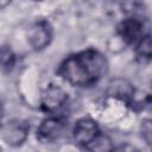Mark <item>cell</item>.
<instances>
[{
  "label": "cell",
  "mask_w": 152,
  "mask_h": 152,
  "mask_svg": "<svg viewBox=\"0 0 152 152\" xmlns=\"http://www.w3.org/2000/svg\"><path fill=\"white\" fill-rule=\"evenodd\" d=\"M36 1H42V0H36Z\"/></svg>",
  "instance_id": "obj_15"
},
{
  "label": "cell",
  "mask_w": 152,
  "mask_h": 152,
  "mask_svg": "<svg viewBox=\"0 0 152 152\" xmlns=\"http://www.w3.org/2000/svg\"><path fill=\"white\" fill-rule=\"evenodd\" d=\"M64 126L65 122L61 118H48L39 125L37 138L42 142H52L61 137Z\"/></svg>",
  "instance_id": "obj_5"
},
{
  "label": "cell",
  "mask_w": 152,
  "mask_h": 152,
  "mask_svg": "<svg viewBox=\"0 0 152 152\" xmlns=\"http://www.w3.org/2000/svg\"><path fill=\"white\" fill-rule=\"evenodd\" d=\"M11 1H12V0H0V10L7 7V6L11 4Z\"/></svg>",
  "instance_id": "obj_13"
},
{
  "label": "cell",
  "mask_w": 152,
  "mask_h": 152,
  "mask_svg": "<svg viewBox=\"0 0 152 152\" xmlns=\"http://www.w3.org/2000/svg\"><path fill=\"white\" fill-rule=\"evenodd\" d=\"M137 55L139 58L150 61V58H151V37H150V34H145L138 40Z\"/></svg>",
  "instance_id": "obj_9"
},
{
  "label": "cell",
  "mask_w": 152,
  "mask_h": 152,
  "mask_svg": "<svg viewBox=\"0 0 152 152\" xmlns=\"http://www.w3.org/2000/svg\"><path fill=\"white\" fill-rule=\"evenodd\" d=\"M99 134H100L99 127H97L96 122L91 119L83 118L75 124L74 139L81 146L87 147Z\"/></svg>",
  "instance_id": "obj_3"
},
{
  "label": "cell",
  "mask_w": 152,
  "mask_h": 152,
  "mask_svg": "<svg viewBox=\"0 0 152 152\" xmlns=\"http://www.w3.org/2000/svg\"><path fill=\"white\" fill-rule=\"evenodd\" d=\"M14 63V55L7 48H0V68L10 69Z\"/></svg>",
  "instance_id": "obj_11"
},
{
  "label": "cell",
  "mask_w": 152,
  "mask_h": 152,
  "mask_svg": "<svg viewBox=\"0 0 152 152\" xmlns=\"http://www.w3.org/2000/svg\"><path fill=\"white\" fill-rule=\"evenodd\" d=\"M1 120H2V113H1V110H0V124H1Z\"/></svg>",
  "instance_id": "obj_14"
},
{
  "label": "cell",
  "mask_w": 152,
  "mask_h": 152,
  "mask_svg": "<svg viewBox=\"0 0 152 152\" xmlns=\"http://www.w3.org/2000/svg\"><path fill=\"white\" fill-rule=\"evenodd\" d=\"M109 93L112 96H116L120 97L122 100H128L132 99L134 95V90L131 87L129 83H127L124 80H116L110 84L109 88Z\"/></svg>",
  "instance_id": "obj_8"
},
{
  "label": "cell",
  "mask_w": 152,
  "mask_h": 152,
  "mask_svg": "<svg viewBox=\"0 0 152 152\" xmlns=\"http://www.w3.org/2000/svg\"><path fill=\"white\" fill-rule=\"evenodd\" d=\"M86 148L91 150V151H110L113 150V145H112L110 139L107 135L99 134Z\"/></svg>",
  "instance_id": "obj_10"
},
{
  "label": "cell",
  "mask_w": 152,
  "mask_h": 152,
  "mask_svg": "<svg viewBox=\"0 0 152 152\" xmlns=\"http://www.w3.org/2000/svg\"><path fill=\"white\" fill-rule=\"evenodd\" d=\"M27 137V128L19 122H11L4 129V139L8 145H21Z\"/></svg>",
  "instance_id": "obj_7"
},
{
  "label": "cell",
  "mask_w": 152,
  "mask_h": 152,
  "mask_svg": "<svg viewBox=\"0 0 152 152\" xmlns=\"http://www.w3.org/2000/svg\"><path fill=\"white\" fill-rule=\"evenodd\" d=\"M118 34L127 44L137 43L144 36V24L137 18H127L119 24Z\"/></svg>",
  "instance_id": "obj_6"
},
{
  "label": "cell",
  "mask_w": 152,
  "mask_h": 152,
  "mask_svg": "<svg viewBox=\"0 0 152 152\" xmlns=\"http://www.w3.org/2000/svg\"><path fill=\"white\" fill-rule=\"evenodd\" d=\"M52 39V30L46 21H37L34 23L27 32V40L30 45L39 51L46 48Z\"/></svg>",
  "instance_id": "obj_2"
},
{
  "label": "cell",
  "mask_w": 152,
  "mask_h": 152,
  "mask_svg": "<svg viewBox=\"0 0 152 152\" xmlns=\"http://www.w3.org/2000/svg\"><path fill=\"white\" fill-rule=\"evenodd\" d=\"M108 70L104 56L94 49H87L65 58L57 74L76 87H89L100 81Z\"/></svg>",
  "instance_id": "obj_1"
},
{
  "label": "cell",
  "mask_w": 152,
  "mask_h": 152,
  "mask_svg": "<svg viewBox=\"0 0 152 152\" xmlns=\"http://www.w3.org/2000/svg\"><path fill=\"white\" fill-rule=\"evenodd\" d=\"M141 134L145 141L150 145L151 144V121L150 120H144L141 122Z\"/></svg>",
  "instance_id": "obj_12"
},
{
  "label": "cell",
  "mask_w": 152,
  "mask_h": 152,
  "mask_svg": "<svg viewBox=\"0 0 152 152\" xmlns=\"http://www.w3.org/2000/svg\"><path fill=\"white\" fill-rule=\"evenodd\" d=\"M66 100H68V94L62 88L55 84H50L42 97L40 106L43 110L48 113H55L65 104Z\"/></svg>",
  "instance_id": "obj_4"
}]
</instances>
